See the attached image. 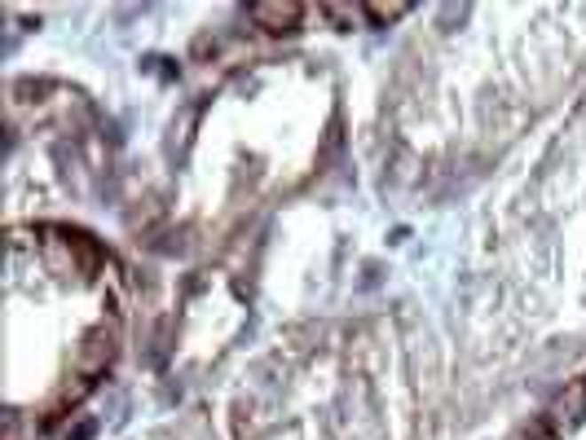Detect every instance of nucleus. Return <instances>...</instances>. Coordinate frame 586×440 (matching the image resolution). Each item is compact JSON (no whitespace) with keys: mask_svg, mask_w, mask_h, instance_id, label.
I'll list each match as a JSON object with an SVG mask.
<instances>
[{"mask_svg":"<svg viewBox=\"0 0 586 440\" xmlns=\"http://www.w3.org/2000/svg\"><path fill=\"white\" fill-rule=\"evenodd\" d=\"M547 423H551V432H578L586 423V383H565L556 397H551V405H547Z\"/></svg>","mask_w":586,"mask_h":440,"instance_id":"nucleus-1","label":"nucleus"},{"mask_svg":"<svg viewBox=\"0 0 586 440\" xmlns=\"http://www.w3.org/2000/svg\"><path fill=\"white\" fill-rule=\"evenodd\" d=\"M115 326H93L84 339H80V352H75V361H80V370L84 374H102L111 361H115Z\"/></svg>","mask_w":586,"mask_h":440,"instance_id":"nucleus-2","label":"nucleus"},{"mask_svg":"<svg viewBox=\"0 0 586 440\" xmlns=\"http://www.w3.org/2000/svg\"><path fill=\"white\" fill-rule=\"evenodd\" d=\"M415 168H419L415 150L406 141H388V154H384V168H379V194H397L410 181Z\"/></svg>","mask_w":586,"mask_h":440,"instance_id":"nucleus-3","label":"nucleus"},{"mask_svg":"<svg viewBox=\"0 0 586 440\" xmlns=\"http://www.w3.org/2000/svg\"><path fill=\"white\" fill-rule=\"evenodd\" d=\"M194 119H199V110L186 106L177 119H172V128H168V159H172L177 168L186 163V150H190V141H194V137H190V132H194Z\"/></svg>","mask_w":586,"mask_h":440,"instance_id":"nucleus-4","label":"nucleus"},{"mask_svg":"<svg viewBox=\"0 0 586 440\" xmlns=\"http://www.w3.org/2000/svg\"><path fill=\"white\" fill-rule=\"evenodd\" d=\"M300 4H251V18L265 27V31H282V27H296L300 22Z\"/></svg>","mask_w":586,"mask_h":440,"instance_id":"nucleus-5","label":"nucleus"},{"mask_svg":"<svg viewBox=\"0 0 586 440\" xmlns=\"http://www.w3.org/2000/svg\"><path fill=\"white\" fill-rule=\"evenodd\" d=\"M190 238H194V229H190V224L163 229V233H159V242H154V251H159V255H186V251H190Z\"/></svg>","mask_w":586,"mask_h":440,"instance_id":"nucleus-6","label":"nucleus"},{"mask_svg":"<svg viewBox=\"0 0 586 440\" xmlns=\"http://www.w3.org/2000/svg\"><path fill=\"white\" fill-rule=\"evenodd\" d=\"M503 110H507L503 89H485V93H480V102H476V119H480V128L498 123V119H503Z\"/></svg>","mask_w":586,"mask_h":440,"instance_id":"nucleus-7","label":"nucleus"},{"mask_svg":"<svg viewBox=\"0 0 586 440\" xmlns=\"http://www.w3.org/2000/svg\"><path fill=\"white\" fill-rule=\"evenodd\" d=\"M471 18V4H441L437 9V35H455Z\"/></svg>","mask_w":586,"mask_h":440,"instance_id":"nucleus-8","label":"nucleus"},{"mask_svg":"<svg viewBox=\"0 0 586 440\" xmlns=\"http://www.w3.org/2000/svg\"><path fill=\"white\" fill-rule=\"evenodd\" d=\"M357 273H361V278H357V291H366V295H370V291H379V287H384V273H388V269H384V260H375V255H370V260H361V269H357Z\"/></svg>","mask_w":586,"mask_h":440,"instance_id":"nucleus-9","label":"nucleus"},{"mask_svg":"<svg viewBox=\"0 0 586 440\" xmlns=\"http://www.w3.org/2000/svg\"><path fill=\"white\" fill-rule=\"evenodd\" d=\"M190 53H194V58H208V53L217 58V53H221V35H217V31L208 27V31H203V35H199V40L190 44Z\"/></svg>","mask_w":586,"mask_h":440,"instance_id":"nucleus-10","label":"nucleus"},{"mask_svg":"<svg viewBox=\"0 0 586 440\" xmlns=\"http://www.w3.org/2000/svg\"><path fill=\"white\" fill-rule=\"evenodd\" d=\"M98 199H107V203H115L119 199V172H98Z\"/></svg>","mask_w":586,"mask_h":440,"instance_id":"nucleus-11","label":"nucleus"},{"mask_svg":"<svg viewBox=\"0 0 586 440\" xmlns=\"http://www.w3.org/2000/svg\"><path fill=\"white\" fill-rule=\"evenodd\" d=\"M366 13L379 18V22H392V18H401V13H410V9H406V4H366Z\"/></svg>","mask_w":586,"mask_h":440,"instance_id":"nucleus-12","label":"nucleus"},{"mask_svg":"<svg viewBox=\"0 0 586 440\" xmlns=\"http://www.w3.org/2000/svg\"><path fill=\"white\" fill-rule=\"evenodd\" d=\"M98 436V419H80L75 432H67V440H93Z\"/></svg>","mask_w":586,"mask_h":440,"instance_id":"nucleus-13","label":"nucleus"}]
</instances>
